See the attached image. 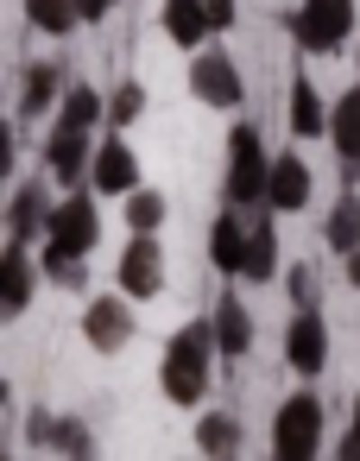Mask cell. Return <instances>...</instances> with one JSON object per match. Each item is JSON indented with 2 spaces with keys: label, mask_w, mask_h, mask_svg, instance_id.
<instances>
[{
  "label": "cell",
  "mask_w": 360,
  "mask_h": 461,
  "mask_svg": "<svg viewBox=\"0 0 360 461\" xmlns=\"http://www.w3.org/2000/svg\"><path fill=\"white\" fill-rule=\"evenodd\" d=\"M209 379H215V322H209V316H196V322H184V329L165 341L158 385H165V398H171V404L196 411V404L209 398Z\"/></svg>",
  "instance_id": "cell-1"
},
{
  "label": "cell",
  "mask_w": 360,
  "mask_h": 461,
  "mask_svg": "<svg viewBox=\"0 0 360 461\" xmlns=\"http://www.w3.org/2000/svg\"><path fill=\"white\" fill-rule=\"evenodd\" d=\"M266 184H272L266 140H259L253 121H240V127L228 133V177H221V196H228V209L253 215V209H266Z\"/></svg>",
  "instance_id": "cell-2"
},
{
  "label": "cell",
  "mask_w": 360,
  "mask_h": 461,
  "mask_svg": "<svg viewBox=\"0 0 360 461\" xmlns=\"http://www.w3.org/2000/svg\"><path fill=\"white\" fill-rule=\"evenodd\" d=\"M322 455V398L291 392L272 417V461H316Z\"/></svg>",
  "instance_id": "cell-3"
},
{
  "label": "cell",
  "mask_w": 360,
  "mask_h": 461,
  "mask_svg": "<svg viewBox=\"0 0 360 461\" xmlns=\"http://www.w3.org/2000/svg\"><path fill=\"white\" fill-rule=\"evenodd\" d=\"M291 45L297 51H341L354 39V0H297L291 7Z\"/></svg>",
  "instance_id": "cell-4"
},
{
  "label": "cell",
  "mask_w": 360,
  "mask_h": 461,
  "mask_svg": "<svg viewBox=\"0 0 360 461\" xmlns=\"http://www.w3.org/2000/svg\"><path fill=\"white\" fill-rule=\"evenodd\" d=\"M95 240H102V215H95V203L89 196H64L58 203V215H51V234H45V259H89L95 253Z\"/></svg>",
  "instance_id": "cell-5"
},
{
  "label": "cell",
  "mask_w": 360,
  "mask_h": 461,
  "mask_svg": "<svg viewBox=\"0 0 360 461\" xmlns=\"http://www.w3.org/2000/svg\"><path fill=\"white\" fill-rule=\"evenodd\" d=\"M190 95L202 108H240L247 102V83H240V64L221 51V45H202L190 58Z\"/></svg>",
  "instance_id": "cell-6"
},
{
  "label": "cell",
  "mask_w": 360,
  "mask_h": 461,
  "mask_svg": "<svg viewBox=\"0 0 360 461\" xmlns=\"http://www.w3.org/2000/svg\"><path fill=\"white\" fill-rule=\"evenodd\" d=\"M114 285H121V297H133V303H146V297L165 291V247H158V234H133V240L121 247Z\"/></svg>",
  "instance_id": "cell-7"
},
{
  "label": "cell",
  "mask_w": 360,
  "mask_h": 461,
  "mask_svg": "<svg viewBox=\"0 0 360 461\" xmlns=\"http://www.w3.org/2000/svg\"><path fill=\"white\" fill-rule=\"evenodd\" d=\"M51 215H58V203H51V190H45L39 177L14 184V203H7V247L45 240V234H51Z\"/></svg>",
  "instance_id": "cell-8"
},
{
  "label": "cell",
  "mask_w": 360,
  "mask_h": 461,
  "mask_svg": "<svg viewBox=\"0 0 360 461\" xmlns=\"http://www.w3.org/2000/svg\"><path fill=\"white\" fill-rule=\"evenodd\" d=\"M133 329H140L133 297H89V310H83V341H89L95 354H121V348L133 341Z\"/></svg>",
  "instance_id": "cell-9"
},
{
  "label": "cell",
  "mask_w": 360,
  "mask_h": 461,
  "mask_svg": "<svg viewBox=\"0 0 360 461\" xmlns=\"http://www.w3.org/2000/svg\"><path fill=\"white\" fill-rule=\"evenodd\" d=\"M284 360H291V373H303V379H316V373L328 366V322H322V310H297V316H291V329H284Z\"/></svg>",
  "instance_id": "cell-10"
},
{
  "label": "cell",
  "mask_w": 360,
  "mask_h": 461,
  "mask_svg": "<svg viewBox=\"0 0 360 461\" xmlns=\"http://www.w3.org/2000/svg\"><path fill=\"white\" fill-rule=\"evenodd\" d=\"M89 184H95V196H133V190H140V158H133V146H127L121 133H108V140L95 146Z\"/></svg>",
  "instance_id": "cell-11"
},
{
  "label": "cell",
  "mask_w": 360,
  "mask_h": 461,
  "mask_svg": "<svg viewBox=\"0 0 360 461\" xmlns=\"http://www.w3.org/2000/svg\"><path fill=\"white\" fill-rule=\"evenodd\" d=\"M45 171L64 184V190H76L89 171H95V146H89V133H70V127H51V140H45Z\"/></svg>",
  "instance_id": "cell-12"
},
{
  "label": "cell",
  "mask_w": 360,
  "mask_h": 461,
  "mask_svg": "<svg viewBox=\"0 0 360 461\" xmlns=\"http://www.w3.org/2000/svg\"><path fill=\"white\" fill-rule=\"evenodd\" d=\"M32 291H39L32 253H26V247H7V253H0V310H7V322L32 310Z\"/></svg>",
  "instance_id": "cell-13"
},
{
  "label": "cell",
  "mask_w": 360,
  "mask_h": 461,
  "mask_svg": "<svg viewBox=\"0 0 360 461\" xmlns=\"http://www.w3.org/2000/svg\"><path fill=\"white\" fill-rule=\"evenodd\" d=\"M310 203V165L297 152H278L272 158V184H266V209L272 215H297Z\"/></svg>",
  "instance_id": "cell-14"
},
{
  "label": "cell",
  "mask_w": 360,
  "mask_h": 461,
  "mask_svg": "<svg viewBox=\"0 0 360 461\" xmlns=\"http://www.w3.org/2000/svg\"><path fill=\"white\" fill-rule=\"evenodd\" d=\"M64 95H70V83H64V64H26V77H20V114H26V121L51 114Z\"/></svg>",
  "instance_id": "cell-15"
},
{
  "label": "cell",
  "mask_w": 360,
  "mask_h": 461,
  "mask_svg": "<svg viewBox=\"0 0 360 461\" xmlns=\"http://www.w3.org/2000/svg\"><path fill=\"white\" fill-rule=\"evenodd\" d=\"M209 259H215L221 278H240V266H247V215H240V209H221V215H215V228H209Z\"/></svg>",
  "instance_id": "cell-16"
},
{
  "label": "cell",
  "mask_w": 360,
  "mask_h": 461,
  "mask_svg": "<svg viewBox=\"0 0 360 461\" xmlns=\"http://www.w3.org/2000/svg\"><path fill=\"white\" fill-rule=\"evenodd\" d=\"M272 272H278V221H272V209H253L247 215V266H240V278L266 285Z\"/></svg>",
  "instance_id": "cell-17"
},
{
  "label": "cell",
  "mask_w": 360,
  "mask_h": 461,
  "mask_svg": "<svg viewBox=\"0 0 360 461\" xmlns=\"http://www.w3.org/2000/svg\"><path fill=\"white\" fill-rule=\"evenodd\" d=\"M209 322H215V354H221V360H247V348H253V316H247V303L221 291Z\"/></svg>",
  "instance_id": "cell-18"
},
{
  "label": "cell",
  "mask_w": 360,
  "mask_h": 461,
  "mask_svg": "<svg viewBox=\"0 0 360 461\" xmlns=\"http://www.w3.org/2000/svg\"><path fill=\"white\" fill-rule=\"evenodd\" d=\"M328 140H335L341 165L360 171V83H354L347 95H335V108H328Z\"/></svg>",
  "instance_id": "cell-19"
},
{
  "label": "cell",
  "mask_w": 360,
  "mask_h": 461,
  "mask_svg": "<svg viewBox=\"0 0 360 461\" xmlns=\"http://www.w3.org/2000/svg\"><path fill=\"white\" fill-rule=\"evenodd\" d=\"M196 448L209 461H234L240 455V417L234 411H202L196 417Z\"/></svg>",
  "instance_id": "cell-20"
},
{
  "label": "cell",
  "mask_w": 360,
  "mask_h": 461,
  "mask_svg": "<svg viewBox=\"0 0 360 461\" xmlns=\"http://www.w3.org/2000/svg\"><path fill=\"white\" fill-rule=\"evenodd\" d=\"M165 32H171V45H184L190 58L202 51V39H215V32H209V14H202V0H165Z\"/></svg>",
  "instance_id": "cell-21"
},
{
  "label": "cell",
  "mask_w": 360,
  "mask_h": 461,
  "mask_svg": "<svg viewBox=\"0 0 360 461\" xmlns=\"http://www.w3.org/2000/svg\"><path fill=\"white\" fill-rule=\"evenodd\" d=\"M291 133H297V140L328 133V108H322V95H316V83H310V77H297V83H291Z\"/></svg>",
  "instance_id": "cell-22"
},
{
  "label": "cell",
  "mask_w": 360,
  "mask_h": 461,
  "mask_svg": "<svg viewBox=\"0 0 360 461\" xmlns=\"http://www.w3.org/2000/svg\"><path fill=\"white\" fill-rule=\"evenodd\" d=\"M322 240L347 259V253H360V196L347 190V196H335V209H328V221H322Z\"/></svg>",
  "instance_id": "cell-23"
},
{
  "label": "cell",
  "mask_w": 360,
  "mask_h": 461,
  "mask_svg": "<svg viewBox=\"0 0 360 461\" xmlns=\"http://www.w3.org/2000/svg\"><path fill=\"white\" fill-rule=\"evenodd\" d=\"M26 26H39L51 39H70L83 26V0H26Z\"/></svg>",
  "instance_id": "cell-24"
},
{
  "label": "cell",
  "mask_w": 360,
  "mask_h": 461,
  "mask_svg": "<svg viewBox=\"0 0 360 461\" xmlns=\"http://www.w3.org/2000/svg\"><path fill=\"white\" fill-rule=\"evenodd\" d=\"M95 121H108V102H102V89H89V83H70L58 127H70V133H95Z\"/></svg>",
  "instance_id": "cell-25"
},
{
  "label": "cell",
  "mask_w": 360,
  "mask_h": 461,
  "mask_svg": "<svg viewBox=\"0 0 360 461\" xmlns=\"http://www.w3.org/2000/svg\"><path fill=\"white\" fill-rule=\"evenodd\" d=\"M51 448H58L64 461H102V455H95V429H89L83 417H58V436H51Z\"/></svg>",
  "instance_id": "cell-26"
},
{
  "label": "cell",
  "mask_w": 360,
  "mask_h": 461,
  "mask_svg": "<svg viewBox=\"0 0 360 461\" xmlns=\"http://www.w3.org/2000/svg\"><path fill=\"white\" fill-rule=\"evenodd\" d=\"M121 209H127V228H133V234H158V228H165V196L146 190V184H140Z\"/></svg>",
  "instance_id": "cell-27"
},
{
  "label": "cell",
  "mask_w": 360,
  "mask_h": 461,
  "mask_svg": "<svg viewBox=\"0 0 360 461\" xmlns=\"http://www.w3.org/2000/svg\"><path fill=\"white\" fill-rule=\"evenodd\" d=\"M146 114V89L140 83H121L114 95H108V133H121V127H133Z\"/></svg>",
  "instance_id": "cell-28"
},
{
  "label": "cell",
  "mask_w": 360,
  "mask_h": 461,
  "mask_svg": "<svg viewBox=\"0 0 360 461\" xmlns=\"http://www.w3.org/2000/svg\"><path fill=\"white\" fill-rule=\"evenodd\" d=\"M284 291H291V310H316V297H322L316 266H291V272H284Z\"/></svg>",
  "instance_id": "cell-29"
},
{
  "label": "cell",
  "mask_w": 360,
  "mask_h": 461,
  "mask_svg": "<svg viewBox=\"0 0 360 461\" xmlns=\"http://www.w3.org/2000/svg\"><path fill=\"white\" fill-rule=\"evenodd\" d=\"M45 278H58L64 291H83L89 285V259H45Z\"/></svg>",
  "instance_id": "cell-30"
},
{
  "label": "cell",
  "mask_w": 360,
  "mask_h": 461,
  "mask_svg": "<svg viewBox=\"0 0 360 461\" xmlns=\"http://www.w3.org/2000/svg\"><path fill=\"white\" fill-rule=\"evenodd\" d=\"M202 14H209V32H228V26L240 20V7H234V0H202Z\"/></svg>",
  "instance_id": "cell-31"
},
{
  "label": "cell",
  "mask_w": 360,
  "mask_h": 461,
  "mask_svg": "<svg viewBox=\"0 0 360 461\" xmlns=\"http://www.w3.org/2000/svg\"><path fill=\"white\" fill-rule=\"evenodd\" d=\"M26 436H32V442H51V436H58V417H51V411H32V417H26Z\"/></svg>",
  "instance_id": "cell-32"
},
{
  "label": "cell",
  "mask_w": 360,
  "mask_h": 461,
  "mask_svg": "<svg viewBox=\"0 0 360 461\" xmlns=\"http://www.w3.org/2000/svg\"><path fill=\"white\" fill-rule=\"evenodd\" d=\"M0 177L14 184V121H0Z\"/></svg>",
  "instance_id": "cell-33"
},
{
  "label": "cell",
  "mask_w": 360,
  "mask_h": 461,
  "mask_svg": "<svg viewBox=\"0 0 360 461\" xmlns=\"http://www.w3.org/2000/svg\"><path fill=\"white\" fill-rule=\"evenodd\" d=\"M121 7V0H83V26H95V20H108Z\"/></svg>",
  "instance_id": "cell-34"
},
{
  "label": "cell",
  "mask_w": 360,
  "mask_h": 461,
  "mask_svg": "<svg viewBox=\"0 0 360 461\" xmlns=\"http://www.w3.org/2000/svg\"><path fill=\"white\" fill-rule=\"evenodd\" d=\"M335 461H360V429H347V436L335 442Z\"/></svg>",
  "instance_id": "cell-35"
},
{
  "label": "cell",
  "mask_w": 360,
  "mask_h": 461,
  "mask_svg": "<svg viewBox=\"0 0 360 461\" xmlns=\"http://www.w3.org/2000/svg\"><path fill=\"white\" fill-rule=\"evenodd\" d=\"M341 266H347V285H354V291H360V253H347V259H341Z\"/></svg>",
  "instance_id": "cell-36"
},
{
  "label": "cell",
  "mask_w": 360,
  "mask_h": 461,
  "mask_svg": "<svg viewBox=\"0 0 360 461\" xmlns=\"http://www.w3.org/2000/svg\"><path fill=\"white\" fill-rule=\"evenodd\" d=\"M354 429H360V392H354Z\"/></svg>",
  "instance_id": "cell-37"
},
{
  "label": "cell",
  "mask_w": 360,
  "mask_h": 461,
  "mask_svg": "<svg viewBox=\"0 0 360 461\" xmlns=\"http://www.w3.org/2000/svg\"><path fill=\"white\" fill-rule=\"evenodd\" d=\"M7 461H14V455H7Z\"/></svg>",
  "instance_id": "cell-38"
}]
</instances>
